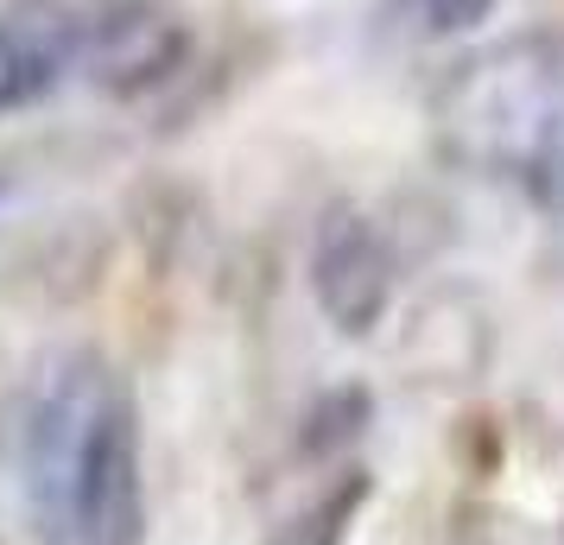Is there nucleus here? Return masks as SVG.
Masks as SVG:
<instances>
[{
    "mask_svg": "<svg viewBox=\"0 0 564 545\" xmlns=\"http://www.w3.org/2000/svg\"><path fill=\"white\" fill-rule=\"evenodd\" d=\"M361 482H349V489H330L317 508H305L299 520H285L280 533L267 545H343V533H349V520H356V508H361Z\"/></svg>",
    "mask_w": 564,
    "mask_h": 545,
    "instance_id": "4",
    "label": "nucleus"
},
{
    "mask_svg": "<svg viewBox=\"0 0 564 545\" xmlns=\"http://www.w3.org/2000/svg\"><path fill=\"white\" fill-rule=\"evenodd\" d=\"M64 57L45 32L20 26V20H0V115H20V108L45 102L57 89Z\"/></svg>",
    "mask_w": 564,
    "mask_h": 545,
    "instance_id": "3",
    "label": "nucleus"
},
{
    "mask_svg": "<svg viewBox=\"0 0 564 545\" xmlns=\"http://www.w3.org/2000/svg\"><path fill=\"white\" fill-rule=\"evenodd\" d=\"M488 0H400L412 32H451V26H469Z\"/></svg>",
    "mask_w": 564,
    "mask_h": 545,
    "instance_id": "6",
    "label": "nucleus"
},
{
    "mask_svg": "<svg viewBox=\"0 0 564 545\" xmlns=\"http://www.w3.org/2000/svg\"><path fill=\"white\" fill-rule=\"evenodd\" d=\"M432 140L457 172L564 216V32H513L451 64Z\"/></svg>",
    "mask_w": 564,
    "mask_h": 545,
    "instance_id": "2",
    "label": "nucleus"
},
{
    "mask_svg": "<svg viewBox=\"0 0 564 545\" xmlns=\"http://www.w3.org/2000/svg\"><path fill=\"white\" fill-rule=\"evenodd\" d=\"M32 7L70 20V26H121V20H133V13L153 7V0H32Z\"/></svg>",
    "mask_w": 564,
    "mask_h": 545,
    "instance_id": "5",
    "label": "nucleus"
},
{
    "mask_svg": "<svg viewBox=\"0 0 564 545\" xmlns=\"http://www.w3.org/2000/svg\"><path fill=\"white\" fill-rule=\"evenodd\" d=\"M20 494L32 545H140L147 464L128 381L102 356H57L20 413Z\"/></svg>",
    "mask_w": 564,
    "mask_h": 545,
    "instance_id": "1",
    "label": "nucleus"
}]
</instances>
